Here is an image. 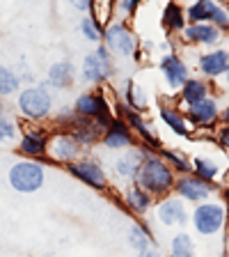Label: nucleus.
Listing matches in <instances>:
<instances>
[{
	"mask_svg": "<svg viewBox=\"0 0 229 257\" xmlns=\"http://www.w3.org/2000/svg\"><path fill=\"white\" fill-rule=\"evenodd\" d=\"M174 182H176V172L167 166V161L158 152H147L135 184L142 186L156 200H163L174 193Z\"/></svg>",
	"mask_w": 229,
	"mask_h": 257,
	"instance_id": "nucleus-1",
	"label": "nucleus"
},
{
	"mask_svg": "<svg viewBox=\"0 0 229 257\" xmlns=\"http://www.w3.org/2000/svg\"><path fill=\"white\" fill-rule=\"evenodd\" d=\"M229 209L220 200H206L192 207L190 211V223L192 230L199 236H215L227 227L229 223Z\"/></svg>",
	"mask_w": 229,
	"mask_h": 257,
	"instance_id": "nucleus-2",
	"label": "nucleus"
},
{
	"mask_svg": "<svg viewBox=\"0 0 229 257\" xmlns=\"http://www.w3.org/2000/svg\"><path fill=\"white\" fill-rule=\"evenodd\" d=\"M53 94L48 92L46 83L42 85H26L16 94V108L26 119L32 122H42V119L51 117L53 112Z\"/></svg>",
	"mask_w": 229,
	"mask_h": 257,
	"instance_id": "nucleus-3",
	"label": "nucleus"
},
{
	"mask_svg": "<svg viewBox=\"0 0 229 257\" xmlns=\"http://www.w3.org/2000/svg\"><path fill=\"white\" fill-rule=\"evenodd\" d=\"M74 112L80 115L85 119H94L96 124H101L103 128L115 119V112H112V106L108 103L106 94L101 90H87L80 92L74 101Z\"/></svg>",
	"mask_w": 229,
	"mask_h": 257,
	"instance_id": "nucleus-4",
	"label": "nucleus"
},
{
	"mask_svg": "<svg viewBox=\"0 0 229 257\" xmlns=\"http://www.w3.org/2000/svg\"><path fill=\"white\" fill-rule=\"evenodd\" d=\"M103 46L110 51L112 58L119 60H128L135 58L138 51V39H135L133 30L126 26L124 21H110L103 28Z\"/></svg>",
	"mask_w": 229,
	"mask_h": 257,
	"instance_id": "nucleus-5",
	"label": "nucleus"
},
{
	"mask_svg": "<svg viewBox=\"0 0 229 257\" xmlns=\"http://www.w3.org/2000/svg\"><path fill=\"white\" fill-rule=\"evenodd\" d=\"M112 74H115V58H112L110 51L103 44H99L92 53H87L83 58L80 76L90 85H103L106 80L112 78Z\"/></svg>",
	"mask_w": 229,
	"mask_h": 257,
	"instance_id": "nucleus-6",
	"label": "nucleus"
},
{
	"mask_svg": "<svg viewBox=\"0 0 229 257\" xmlns=\"http://www.w3.org/2000/svg\"><path fill=\"white\" fill-rule=\"evenodd\" d=\"M46 182V170L39 161L23 159L10 168V186L16 193H35Z\"/></svg>",
	"mask_w": 229,
	"mask_h": 257,
	"instance_id": "nucleus-7",
	"label": "nucleus"
},
{
	"mask_svg": "<svg viewBox=\"0 0 229 257\" xmlns=\"http://www.w3.org/2000/svg\"><path fill=\"white\" fill-rule=\"evenodd\" d=\"M67 172L90 188H96V191H106L108 188V172H106V168L101 166L99 159L80 156L78 161H74V163L67 166Z\"/></svg>",
	"mask_w": 229,
	"mask_h": 257,
	"instance_id": "nucleus-8",
	"label": "nucleus"
},
{
	"mask_svg": "<svg viewBox=\"0 0 229 257\" xmlns=\"http://www.w3.org/2000/svg\"><path fill=\"white\" fill-rule=\"evenodd\" d=\"M215 191H218L215 184L204 182V179L195 177L192 172L190 175H179L174 182V195L181 198L183 202H188V204L206 202V200H211V195H213Z\"/></svg>",
	"mask_w": 229,
	"mask_h": 257,
	"instance_id": "nucleus-9",
	"label": "nucleus"
},
{
	"mask_svg": "<svg viewBox=\"0 0 229 257\" xmlns=\"http://www.w3.org/2000/svg\"><path fill=\"white\" fill-rule=\"evenodd\" d=\"M115 110H117V115H115V117H124V119H126L128 126L133 128L135 138L140 140V145H142V147H147V150H151V152H158L160 147H163V145H160V140H158V136H156V131L149 126V122L142 117V112L131 110V108H128L124 101H119L117 106H115Z\"/></svg>",
	"mask_w": 229,
	"mask_h": 257,
	"instance_id": "nucleus-10",
	"label": "nucleus"
},
{
	"mask_svg": "<svg viewBox=\"0 0 229 257\" xmlns=\"http://www.w3.org/2000/svg\"><path fill=\"white\" fill-rule=\"evenodd\" d=\"M83 147L80 143L69 134V131H60V134L51 136L48 140V159L55 161V163H64V166H69L74 161H78L83 156Z\"/></svg>",
	"mask_w": 229,
	"mask_h": 257,
	"instance_id": "nucleus-11",
	"label": "nucleus"
},
{
	"mask_svg": "<svg viewBox=\"0 0 229 257\" xmlns=\"http://www.w3.org/2000/svg\"><path fill=\"white\" fill-rule=\"evenodd\" d=\"M101 145L110 152H124V150H128V147H135V145H138V138H135L133 128L128 126L126 119L115 117L106 128H103Z\"/></svg>",
	"mask_w": 229,
	"mask_h": 257,
	"instance_id": "nucleus-12",
	"label": "nucleus"
},
{
	"mask_svg": "<svg viewBox=\"0 0 229 257\" xmlns=\"http://www.w3.org/2000/svg\"><path fill=\"white\" fill-rule=\"evenodd\" d=\"M156 218L165 227H174V225L183 227V225L190 223V209H188V202H183L181 198L167 195V198L158 200V204H156Z\"/></svg>",
	"mask_w": 229,
	"mask_h": 257,
	"instance_id": "nucleus-13",
	"label": "nucleus"
},
{
	"mask_svg": "<svg viewBox=\"0 0 229 257\" xmlns=\"http://www.w3.org/2000/svg\"><path fill=\"white\" fill-rule=\"evenodd\" d=\"M158 69H160V74H163L165 85L170 87L172 92H179L183 85H186V80L190 78V69H188L186 60L176 53L163 55V58L158 60Z\"/></svg>",
	"mask_w": 229,
	"mask_h": 257,
	"instance_id": "nucleus-14",
	"label": "nucleus"
},
{
	"mask_svg": "<svg viewBox=\"0 0 229 257\" xmlns=\"http://www.w3.org/2000/svg\"><path fill=\"white\" fill-rule=\"evenodd\" d=\"M147 152H151V150H147V147H142V145H140V147L135 145V147H128V150L119 152V156L115 159V163H112V170H115L117 179H124V182H133L135 184Z\"/></svg>",
	"mask_w": 229,
	"mask_h": 257,
	"instance_id": "nucleus-15",
	"label": "nucleus"
},
{
	"mask_svg": "<svg viewBox=\"0 0 229 257\" xmlns=\"http://www.w3.org/2000/svg\"><path fill=\"white\" fill-rule=\"evenodd\" d=\"M220 110H222V108L218 106V101H215L213 96H208V99H204V101L192 103V106L183 108L188 124H190V126H195V128H211V126H215V124L220 122Z\"/></svg>",
	"mask_w": 229,
	"mask_h": 257,
	"instance_id": "nucleus-16",
	"label": "nucleus"
},
{
	"mask_svg": "<svg viewBox=\"0 0 229 257\" xmlns=\"http://www.w3.org/2000/svg\"><path fill=\"white\" fill-rule=\"evenodd\" d=\"M229 67V51L224 48H208L197 55V71L206 80H218Z\"/></svg>",
	"mask_w": 229,
	"mask_h": 257,
	"instance_id": "nucleus-17",
	"label": "nucleus"
},
{
	"mask_svg": "<svg viewBox=\"0 0 229 257\" xmlns=\"http://www.w3.org/2000/svg\"><path fill=\"white\" fill-rule=\"evenodd\" d=\"M181 37L186 44L218 48V44L222 42V30H218L213 23H188L186 30L181 32Z\"/></svg>",
	"mask_w": 229,
	"mask_h": 257,
	"instance_id": "nucleus-18",
	"label": "nucleus"
},
{
	"mask_svg": "<svg viewBox=\"0 0 229 257\" xmlns=\"http://www.w3.org/2000/svg\"><path fill=\"white\" fill-rule=\"evenodd\" d=\"M48 140H51L48 131H44V128H28L26 134L21 136L19 152L26 159H32V161L44 159L48 154Z\"/></svg>",
	"mask_w": 229,
	"mask_h": 257,
	"instance_id": "nucleus-19",
	"label": "nucleus"
},
{
	"mask_svg": "<svg viewBox=\"0 0 229 257\" xmlns=\"http://www.w3.org/2000/svg\"><path fill=\"white\" fill-rule=\"evenodd\" d=\"M76 76H78V71H76L74 62L67 60V58H62V60H58V62H53L51 67H48L46 85L55 87V90H67V87H71L76 83Z\"/></svg>",
	"mask_w": 229,
	"mask_h": 257,
	"instance_id": "nucleus-20",
	"label": "nucleus"
},
{
	"mask_svg": "<svg viewBox=\"0 0 229 257\" xmlns=\"http://www.w3.org/2000/svg\"><path fill=\"white\" fill-rule=\"evenodd\" d=\"M69 134L78 140L83 150H87V147H94V145L101 143L103 126H101V124H96L94 119H85V117H80V115H78V119L71 124Z\"/></svg>",
	"mask_w": 229,
	"mask_h": 257,
	"instance_id": "nucleus-21",
	"label": "nucleus"
},
{
	"mask_svg": "<svg viewBox=\"0 0 229 257\" xmlns=\"http://www.w3.org/2000/svg\"><path fill=\"white\" fill-rule=\"evenodd\" d=\"M154 200H156L154 195H149V193L144 191L142 186H138V184H133V186L124 193V207L133 216H138V218L147 216L151 209H154V204H156Z\"/></svg>",
	"mask_w": 229,
	"mask_h": 257,
	"instance_id": "nucleus-22",
	"label": "nucleus"
},
{
	"mask_svg": "<svg viewBox=\"0 0 229 257\" xmlns=\"http://www.w3.org/2000/svg\"><path fill=\"white\" fill-rule=\"evenodd\" d=\"M208 96H211V83H208L206 78H202V76H190V78L186 80V85L179 90V99H181L183 108L204 101Z\"/></svg>",
	"mask_w": 229,
	"mask_h": 257,
	"instance_id": "nucleus-23",
	"label": "nucleus"
},
{
	"mask_svg": "<svg viewBox=\"0 0 229 257\" xmlns=\"http://www.w3.org/2000/svg\"><path fill=\"white\" fill-rule=\"evenodd\" d=\"M158 117L163 119V124H165V126L170 128L174 136H181V138H190V124H188L186 112H183L181 108L167 106V103H165V106H160Z\"/></svg>",
	"mask_w": 229,
	"mask_h": 257,
	"instance_id": "nucleus-24",
	"label": "nucleus"
},
{
	"mask_svg": "<svg viewBox=\"0 0 229 257\" xmlns=\"http://www.w3.org/2000/svg\"><path fill=\"white\" fill-rule=\"evenodd\" d=\"M160 23H163L165 32H170V35H176V32L181 35V32L186 30V26H188L186 7H183L181 3H176V0L167 3L165 10H163V14H160Z\"/></svg>",
	"mask_w": 229,
	"mask_h": 257,
	"instance_id": "nucleus-25",
	"label": "nucleus"
},
{
	"mask_svg": "<svg viewBox=\"0 0 229 257\" xmlns=\"http://www.w3.org/2000/svg\"><path fill=\"white\" fill-rule=\"evenodd\" d=\"M122 101L135 112H144L147 106H149L147 92H144L142 85H138L135 80H124L122 83Z\"/></svg>",
	"mask_w": 229,
	"mask_h": 257,
	"instance_id": "nucleus-26",
	"label": "nucleus"
},
{
	"mask_svg": "<svg viewBox=\"0 0 229 257\" xmlns=\"http://www.w3.org/2000/svg\"><path fill=\"white\" fill-rule=\"evenodd\" d=\"M126 241L135 252H140V250H144V248L154 246V234H151L149 225L144 223V220H135V223L128 227Z\"/></svg>",
	"mask_w": 229,
	"mask_h": 257,
	"instance_id": "nucleus-27",
	"label": "nucleus"
},
{
	"mask_svg": "<svg viewBox=\"0 0 229 257\" xmlns=\"http://www.w3.org/2000/svg\"><path fill=\"white\" fill-rule=\"evenodd\" d=\"M220 172H222V166L215 159H211V156H195L192 159V175L204 179V182L215 184Z\"/></svg>",
	"mask_w": 229,
	"mask_h": 257,
	"instance_id": "nucleus-28",
	"label": "nucleus"
},
{
	"mask_svg": "<svg viewBox=\"0 0 229 257\" xmlns=\"http://www.w3.org/2000/svg\"><path fill=\"white\" fill-rule=\"evenodd\" d=\"M215 7H218V0H192L186 7L188 23H211Z\"/></svg>",
	"mask_w": 229,
	"mask_h": 257,
	"instance_id": "nucleus-29",
	"label": "nucleus"
},
{
	"mask_svg": "<svg viewBox=\"0 0 229 257\" xmlns=\"http://www.w3.org/2000/svg\"><path fill=\"white\" fill-rule=\"evenodd\" d=\"M158 154L167 161V166L176 172V177H179V175H190V172H192V159H188V156L181 154L179 150H172V147H160Z\"/></svg>",
	"mask_w": 229,
	"mask_h": 257,
	"instance_id": "nucleus-30",
	"label": "nucleus"
},
{
	"mask_svg": "<svg viewBox=\"0 0 229 257\" xmlns=\"http://www.w3.org/2000/svg\"><path fill=\"white\" fill-rule=\"evenodd\" d=\"M170 255L172 257H195V241L188 232H179L170 241Z\"/></svg>",
	"mask_w": 229,
	"mask_h": 257,
	"instance_id": "nucleus-31",
	"label": "nucleus"
},
{
	"mask_svg": "<svg viewBox=\"0 0 229 257\" xmlns=\"http://www.w3.org/2000/svg\"><path fill=\"white\" fill-rule=\"evenodd\" d=\"M19 92H21V78H19V74H14L10 67L0 64V96H14Z\"/></svg>",
	"mask_w": 229,
	"mask_h": 257,
	"instance_id": "nucleus-32",
	"label": "nucleus"
},
{
	"mask_svg": "<svg viewBox=\"0 0 229 257\" xmlns=\"http://www.w3.org/2000/svg\"><path fill=\"white\" fill-rule=\"evenodd\" d=\"M78 28H80V35H83L87 42L96 44V46L103 42V26L96 21L94 16H83Z\"/></svg>",
	"mask_w": 229,
	"mask_h": 257,
	"instance_id": "nucleus-33",
	"label": "nucleus"
},
{
	"mask_svg": "<svg viewBox=\"0 0 229 257\" xmlns=\"http://www.w3.org/2000/svg\"><path fill=\"white\" fill-rule=\"evenodd\" d=\"M16 134H19V126H16L14 119H10L7 115H0V143L16 138Z\"/></svg>",
	"mask_w": 229,
	"mask_h": 257,
	"instance_id": "nucleus-34",
	"label": "nucleus"
},
{
	"mask_svg": "<svg viewBox=\"0 0 229 257\" xmlns=\"http://www.w3.org/2000/svg\"><path fill=\"white\" fill-rule=\"evenodd\" d=\"M140 3L142 0H115V12H119L122 16H133L135 12H138V7H140Z\"/></svg>",
	"mask_w": 229,
	"mask_h": 257,
	"instance_id": "nucleus-35",
	"label": "nucleus"
},
{
	"mask_svg": "<svg viewBox=\"0 0 229 257\" xmlns=\"http://www.w3.org/2000/svg\"><path fill=\"white\" fill-rule=\"evenodd\" d=\"M215 140H218L220 150H224L229 154V124H220L218 126V136H215Z\"/></svg>",
	"mask_w": 229,
	"mask_h": 257,
	"instance_id": "nucleus-36",
	"label": "nucleus"
},
{
	"mask_svg": "<svg viewBox=\"0 0 229 257\" xmlns=\"http://www.w3.org/2000/svg\"><path fill=\"white\" fill-rule=\"evenodd\" d=\"M69 5L74 7V10L83 12V14H87V12H92V0H69Z\"/></svg>",
	"mask_w": 229,
	"mask_h": 257,
	"instance_id": "nucleus-37",
	"label": "nucleus"
},
{
	"mask_svg": "<svg viewBox=\"0 0 229 257\" xmlns=\"http://www.w3.org/2000/svg\"><path fill=\"white\" fill-rule=\"evenodd\" d=\"M135 257H163V252H160L156 246H149V248H144V250L135 252Z\"/></svg>",
	"mask_w": 229,
	"mask_h": 257,
	"instance_id": "nucleus-38",
	"label": "nucleus"
},
{
	"mask_svg": "<svg viewBox=\"0 0 229 257\" xmlns=\"http://www.w3.org/2000/svg\"><path fill=\"white\" fill-rule=\"evenodd\" d=\"M220 122H222V124H229V103L222 108V110H220Z\"/></svg>",
	"mask_w": 229,
	"mask_h": 257,
	"instance_id": "nucleus-39",
	"label": "nucleus"
},
{
	"mask_svg": "<svg viewBox=\"0 0 229 257\" xmlns=\"http://www.w3.org/2000/svg\"><path fill=\"white\" fill-rule=\"evenodd\" d=\"M222 80H224V87H229V67H227V71H224Z\"/></svg>",
	"mask_w": 229,
	"mask_h": 257,
	"instance_id": "nucleus-40",
	"label": "nucleus"
},
{
	"mask_svg": "<svg viewBox=\"0 0 229 257\" xmlns=\"http://www.w3.org/2000/svg\"><path fill=\"white\" fill-rule=\"evenodd\" d=\"M224 246L229 248V223H227V234H224Z\"/></svg>",
	"mask_w": 229,
	"mask_h": 257,
	"instance_id": "nucleus-41",
	"label": "nucleus"
},
{
	"mask_svg": "<svg viewBox=\"0 0 229 257\" xmlns=\"http://www.w3.org/2000/svg\"><path fill=\"white\" fill-rule=\"evenodd\" d=\"M99 3H106V0H92V5H99Z\"/></svg>",
	"mask_w": 229,
	"mask_h": 257,
	"instance_id": "nucleus-42",
	"label": "nucleus"
}]
</instances>
